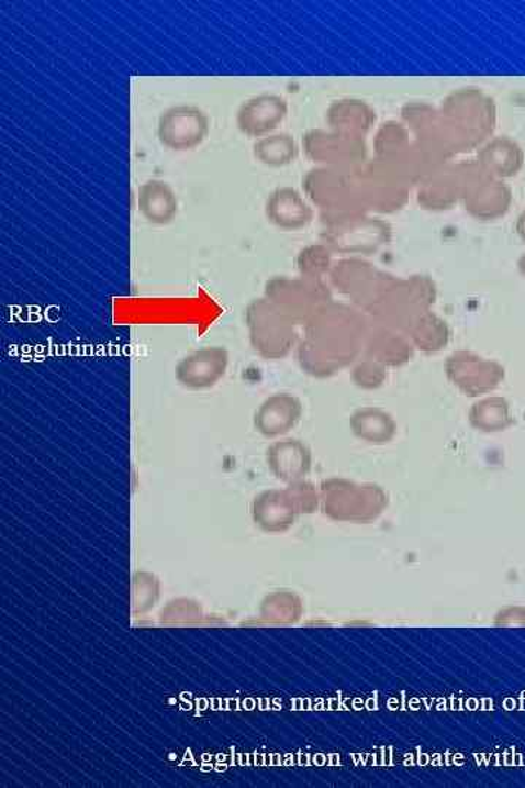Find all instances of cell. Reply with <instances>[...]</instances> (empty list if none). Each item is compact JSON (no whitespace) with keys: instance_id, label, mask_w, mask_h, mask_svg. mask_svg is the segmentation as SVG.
<instances>
[{"instance_id":"1","label":"cell","mask_w":525,"mask_h":788,"mask_svg":"<svg viewBox=\"0 0 525 788\" xmlns=\"http://www.w3.org/2000/svg\"><path fill=\"white\" fill-rule=\"evenodd\" d=\"M304 189L326 220H337L359 200L358 186L344 168H314L304 178Z\"/></svg>"},{"instance_id":"2","label":"cell","mask_w":525,"mask_h":788,"mask_svg":"<svg viewBox=\"0 0 525 788\" xmlns=\"http://www.w3.org/2000/svg\"><path fill=\"white\" fill-rule=\"evenodd\" d=\"M449 106L456 107V135L462 146L479 145L492 135L496 124V107L492 98L478 89L454 93Z\"/></svg>"},{"instance_id":"3","label":"cell","mask_w":525,"mask_h":788,"mask_svg":"<svg viewBox=\"0 0 525 788\" xmlns=\"http://www.w3.org/2000/svg\"><path fill=\"white\" fill-rule=\"evenodd\" d=\"M211 122L196 106H175L164 111L158 120V140L171 151H191L202 145L209 135Z\"/></svg>"},{"instance_id":"4","label":"cell","mask_w":525,"mask_h":788,"mask_svg":"<svg viewBox=\"0 0 525 788\" xmlns=\"http://www.w3.org/2000/svg\"><path fill=\"white\" fill-rule=\"evenodd\" d=\"M230 355L221 346L191 352L177 364L176 378L190 390H206L215 387L228 369Z\"/></svg>"},{"instance_id":"5","label":"cell","mask_w":525,"mask_h":788,"mask_svg":"<svg viewBox=\"0 0 525 788\" xmlns=\"http://www.w3.org/2000/svg\"><path fill=\"white\" fill-rule=\"evenodd\" d=\"M462 198L466 199V208L483 220L505 215L513 202L510 187L489 176L479 164L471 170Z\"/></svg>"},{"instance_id":"6","label":"cell","mask_w":525,"mask_h":788,"mask_svg":"<svg viewBox=\"0 0 525 788\" xmlns=\"http://www.w3.org/2000/svg\"><path fill=\"white\" fill-rule=\"evenodd\" d=\"M304 149L309 158L324 167L348 168L362 158L360 137L339 132L310 131L304 136Z\"/></svg>"},{"instance_id":"7","label":"cell","mask_w":525,"mask_h":788,"mask_svg":"<svg viewBox=\"0 0 525 788\" xmlns=\"http://www.w3.org/2000/svg\"><path fill=\"white\" fill-rule=\"evenodd\" d=\"M288 115V102L275 93H261L244 101L237 113L239 132L250 137L271 135Z\"/></svg>"},{"instance_id":"8","label":"cell","mask_w":525,"mask_h":788,"mask_svg":"<svg viewBox=\"0 0 525 788\" xmlns=\"http://www.w3.org/2000/svg\"><path fill=\"white\" fill-rule=\"evenodd\" d=\"M479 166L496 180L513 178L524 166L522 146L509 136H498L489 141L478 155Z\"/></svg>"},{"instance_id":"9","label":"cell","mask_w":525,"mask_h":788,"mask_svg":"<svg viewBox=\"0 0 525 788\" xmlns=\"http://www.w3.org/2000/svg\"><path fill=\"white\" fill-rule=\"evenodd\" d=\"M266 215L270 222L284 230H298L313 220V209L292 187H279L269 196Z\"/></svg>"},{"instance_id":"10","label":"cell","mask_w":525,"mask_h":788,"mask_svg":"<svg viewBox=\"0 0 525 788\" xmlns=\"http://www.w3.org/2000/svg\"><path fill=\"white\" fill-rule=\"evenodd\" d=\"M137 208L149 224H170L178 213L176 191L168 182L153 178L139 187Z\"/></svg>"},{"instance_id":"11","label":"cell","mask_w":525,"mask_h":788,"mask_svg":"<svg viewBox=\"0 0 525 788\" xmlns=\"http://www.w3.org/2000/svg\"><path fill=\"white\" fill-rule=\"evenodd\" d=\"M327 120L333 131L359 137L360 133L369 127L372 115L362 102L344 100L333 102L328 109Z\"/></svg>"},{"instance_id":"12","label":"cell","mask_w":525,"mask_h":788,"mask_svg":"<svg viewBox=\"0 0 525 788\" xmlns=\"http://www.w3.org/2000/svg\"><path fill=\"white\" fill-rule=\"evenodd\" d=\"M257 162L269 167H284L293 163L298 155L297 142L287 133H271L260 137L253 146Z\"/></svg>"},{"instance_id":"13","label":"cell","mask_w":525,"mask_h":788,"mask_svg":"<svg viewBox=\"0 0 525 788\" xmlns=\"http://www.w3.org/2000/svg\"><path fill=\"white\" fill-rule=\"evenodd\" d=\"M293 415H295V411L289 400H273L261 409L257 422L265 433H276L287 426Z\"/></svg>"},{"instance_id":"14","label":"cell","mask_w":525,"mask_h":788,"mask_svg":"<svg viewBox=\"0 0 525 788\" xmlns=\"http://www.w3.org/2000/svg\"><path fill=\"white\" fill-rule=\"evenodd\" d=\"M517 231L518 234L522 235V237L525 240V211L522 213V215L518 217Z\"/></svg>"},{"instance_id":"15","label":"cell","mask_w":525,"mask_h":788,"mask_svg":"<svg viewBox=\"0 0 525 788\" xmlns=\"http://www.w3.org/2000/svg\"><path fill=\"white\" fill-rule=\"evenodd\" d=\"M523 267H524V269H525V259H524V263H523Z\"/></svg>"}]
</instances>
